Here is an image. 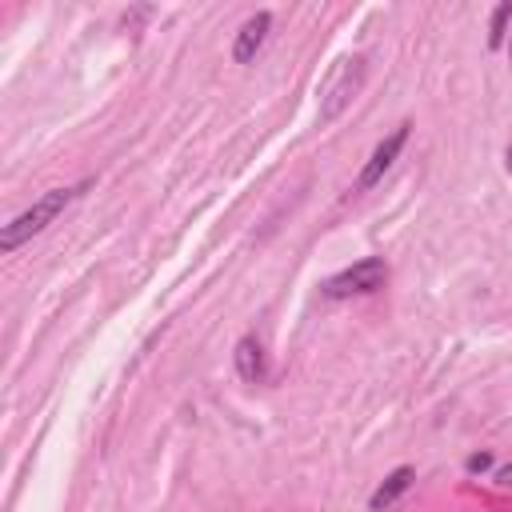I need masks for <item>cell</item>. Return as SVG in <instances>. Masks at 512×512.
<instances>
[{"instance_id": "1", "label": "cell", "mask_w": 512, "mask_h": 512, "mask_svg": "<svg viewBox=\"0 0 512 512\" xmlns=\"http://www.w3.org/2000/svg\"><path fill=\"white\" fill-rule=\"evenodd\" d=\"M92 188V180H80V184H64V188H48L44 196H36L20 216H12L4 228H0V252H16L20 244H28L32 236H40L72 200H80L84 192Z\"/></svg>"}, {"instance_id": "2", "label": "cell", "mask_w": 512, "mask_h": 512, "mask_svg": "<svg viewBox=\"0 0 512 512\" xmlns=\"http://www.w3.org/2000/svg\"><path fill=\"white\" fill-rule=\"evenodd\" d=\"M364 76H368V68L360 56H340L328 68V76L320 80V124H332L356 100V92L364 88Z\"/></svg>"}, {"instance_id": "3", "label": "cell", "mask_w": 512, "mask_h": 512, "mask_svg": "<svg viewBox=\"0 0 512 512\" xmlns=\"http://www.w3.org/2000/svg\"><path fill=\"white\" fill-rule=\"evenodd\" d=\"M388 284V264L384 256H364L340 272H332L324 284H320V296L324 300H352V296H372Z\"/></svg>"}, {"instance_id": "4", "label": "cell", "mask_w": 512, "mask_h": 512, "mask_svg": "<svg viewBox=\"0 0 512 512\" xmlns=\"http://www.w3.org/2000/svg\"><path fill=\"white\" fill-rule=\"evenodd\" d=\"M408 132H412V124L404 120V124H396L376 148H372V156L364 160V168H360V176H356V184H352V192H368V188H376L380 180H384V172L396 164V156L404 152V144H408Z\"/></svg>"}, {"instance_id": "5", "label": "cell", "mask_w": 512, "mask_h": 512, "mask_svg": "<svg viewBox=\"0 0 512 512\" xmlns=\"http://www.w3.org/2000/svg\"><path fill=\"white\" fill-rule=\"evenodd\" d=\"M268 32H272V12H268V8L252 12V16L240 24L236 40H232V60H236V64H252V60L260 56V48H264Z\"/></svg>"}, {"instance_id": "6", "label": "cell", "mask_w": 512, "mask_h": 512, "mask_svg": "<svg viewBox=\"0 0 512 512\" xmlns=\"http://www.w3.org/2000/svg\"><path fill=\"white\" fill-rule=\"evenodd\" d=\"M232 364H236V376H240L244 384H264V376H268V352H264V344H260L256 332H244V336L236 340Z\"/></svg>"}, {"instance_id": "7", "label": "cell", "mask_w": 512, "mask_h": 512, "mask_svg": "<svg viewBox=\"0 0 512 512\" xmlns=\"http://www.w3.org/2000/svg\"><path fill=\"white\" fill-rule=\"evenodd\" d=\"M412 480H416V468L412 464H400V468H392L380 484H376V492L368 496V512H384V508H392L408 488H412Z\"/></svg>"}, {"instance_id": "8", "label": "cell", "mask_w": 512, "mask_h": 512, "mask_svg": "<svg viewBox=\"0 0 512 512\" xmlns=\"http://www.w3.org/2000/svg\"><path fill=\"white\" fill-rule=\"evenodd\" d=\"M508 20H512V0H504V4L492 8V20H488V48H504V40H508Z\"/></svg>"}, {"instance_id": "9", "label": "cell", "mask_w": 512, "mask_h": 512, "mask_svg": "<svg viewBox=\"0 0 512 512\" xmlns=\"http://www.w3.org/2000/svg\"><path fill=\"white\" fill-rule=\"evenodd\" d=\"M488 468H492V452H472V456L464 460V472H472V476H476V472H488Z\"/></svg>"}, {"instance_id": "10", "label": "cell", "mask_w": 512, "mask_h": 512, "mask_svg": "<svg viewBox=\"0 0 512 512\" xmlns=\"http://www.w3.org/2000/svg\"><path fill=\"white\" fill-rule=\"evenodd\" d=\"M492 480H496L500 488H512V460H504V464L492 472Z\"/></svg>"}, {"instance_id": "11", "label": "cell", "mask_w": 512, "mask_h": 512, "mask_svg": "<svg viewBox=\"0 0 512 512\" xmlns=\"http://www.w3.org/2000/svg\"><path fill=\"white\" fill-rule=\"evenodd\" d=\"M504 168L512 172V144H508V152H504Z\"/></svg>"}, {"instance_id": "12", "label": "cell", "mask_w": 512, "mask_h": 512, "mask_svg": "<svg viewBox=\"0 0 512 512\" xmlns=\"http://www.w3.org/2000/svg\"><path fill=\"white\" fill-rule=\"evenodd\" d=\"M504 48H508V60H512V28H508V40H504Z\"/></svg>"}]
</instances>
